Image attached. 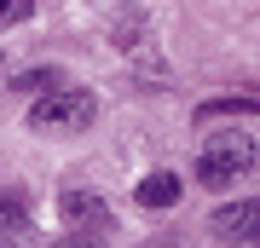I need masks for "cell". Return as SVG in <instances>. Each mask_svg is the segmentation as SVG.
Returning <instances> with one entry per match:
<instances>
[{
	"label": "cell",
	"mask_w": 260,
	"mask_h": 248,
	"mask_svg": "<svg viewBox=\"0 0 260 248\" xmlns=\"http://www.w3.org/2000/svg\"><path fill=\"white\" fill-rule=\"evenodd\" d=\"M254 167H260V127H232V133L203 138V156H197V185L225 191L232 179L254 173Z\"/></svg>",
	"instance_id": "obj_1"
},
{
	"label": "cell",
	"mask_w": 260,
	"mask_h": 248,
	"mask_svg": "<svg viewBox=\"0 0 260 248\" xmlns=\"http://www.w3.org/2000/svg\"><path fill=\"white\" fill-rule=\"evenodd\" d=\"M29 231V202L18 191H0V237H23Z\"/></svg>",
	"instance_id": "obj_6"
},
{
	"label": "cell",
	"mask_w": 260,
	"mask_h": 248,
	"mask_svg": "<svg viewBox=\"0 0 260 248\" xmlns=\"http://www.w3.org/2000/svg\"><path fill=\"white\" fill-rule=\"evenodd\" d=\"M23 18H35L29 0H0V29H6V23H23Z\"/></svg>",
	"instance_id": "obj_8"
},
{
	"label": "cell",
	"mask_w": 260,
	"mask_h": 248,
	"mask_svg": "<svg viewBox=\"0 0 260 248\" xmlns=\"http://www.w3.org/2000/svg\"><path fill=\"white\" fill-rule=\"evenodd\" d=\"M58 220H64L75 237H99V231H110V208H104V196H93V191H64L58 196Z\"/></svg>",
	"instance_id": "obj_4"
},
{
	"label": "cell",
	"mask_w": 260,
	"mask_h": 248,
	"mask_svg": "<svg viewBox=\"0 0 260 248\" xmlns=\"http://www.w3.org/2000/svg\"><path fill=\"white\" fill-rule=\"evenodd\" d=\"M93 116H99V98L81 87H58V92L29 104V127L35 133H87Z\"/></svg>",
	"instance_id": "obj_2"
},
{
	"label": "cell",
	"mask_w": 260,
	"mask_h": 248,
	"mask_svg": "<svg viewBox=\"0 0 260 248\" xmlns=\"http://www.w3.org/2000/svg\"><path fill=\"white\" fill-rule=\"evenodd\" d=\"M208 231H214L225 248H260V196H237V202L214 208Z\"/></svg>",
	"instance_id": "obj_3"
},
{
	"label": "cell",
	"mask_w": 260,
	"mask_h": 248,
	"mask_svg": "<svg viewBox=\"0 0 260 248\" xmlns=\"http://www.w3.org/2000/svg\"><path fill=\"white\" fill-rule=\"evenodd\" d=\"M52 248H104V237H75V231H70V237H58Z\"/></svg>",
	"instance_id": "obj_9"
},
{
	"label": "cell",
	"mask_w": 260,
	"mask_h": 248,
	"mask_svg": "<svg viewBox=\"0 0 260 248\" xmlns=\"http://www.w3.org/2000/svg\"><path fill=\"white\" fill-rule=\"evenodd\" d=\"M133 196H139V208H174L179 196H185V179L162 167V173H145L139 185H133Z\"/></svg>",
	"instance_id": "obj_5"
},
{
	"label": "cell",
	"mask_w": 260,
	"mask_h": 248,
	"mask_svg": "<svg viewBox=\"0 0 260 248\" xmlns=\"http://www.w3.org/2000/svg\"><path fill=\"white\" fill-rule=\"evenodd\" d=\"M12 87H18V92H41V98H47V92H58V87H64V69H52V64H41V69H23Z\"/></svg>",
	"instance_id": "obj_7"
}]
</instances>
